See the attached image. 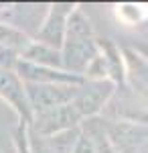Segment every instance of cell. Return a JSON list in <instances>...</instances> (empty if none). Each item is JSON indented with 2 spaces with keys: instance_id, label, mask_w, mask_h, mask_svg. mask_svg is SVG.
<instances>
[{
  "instance_id": "obj_1",
  "label": "cell",
  "mask_w": 148,
  "mask_h": 153,
  "mask_svg": "<svg viewBox=\"0 0 148 153\" xmlns=\"http://www.w3.org/2000/svg\"><path fill=\"white\" fill-rule=\"evenodd\" d=\"M97 53H100V45H97L93 25H91L89 16L77 4L67 19L65 41H63V47H61L63 70L83 78V71L87 68V63Z\"/></svg>"
},
{
  "instance_id": "obj_2",
  "label": "cell",
  "mask_w": 148,
  "mask_h": 153,
  "mask_svg": "<svg viewBox=\"0 0 148 153\" xmlns=\"http://www.w3.org/2000/svg\"><path fill=\"white\" fill-rule=\"evenodd\" d=\"M114 92H116V86L110 80H85L79 86V90H77L71 104L77 110L81 120H89V118L100 117L106 110V106L110 104Z\"/></svg>"
},
{
  "instance_id": "obj_3",
  "label": "cell",
  "mask_w": 148,
  "mask_h": 153,
  "mask_svg": "<svg viewBox=\"0 0 148 153\" xmlns=\"http://www.w3.org/2000/svg\"><path fill=\"white\" fill-rule=\"evenodd\" d=\"M24 88L33 117L71 104L79 90V86H71V84H24Z\"/></svg>"
},
{
  "instance_id": "obj_4",
  "label": "cell",
  "mask_w": 148,
  "mask_h": 153,
  "mask_svg": "<svg viewBox=\"0 0 148 153\" xmlns=\"http://www.w3.org/2000/svg\"><path fill=\"white\" fill-rule=\"evenodd\" d=\"M81 123L83 120L77 114V110L73 108V104H65L53 108V110H47V112H41V114H34L29 125V131L37 137L47 139V137H55L65 131L77 129L81 127Z\"/></svg>"
},
{
  "instance_id": "obj_5",
  "label": "cell",
  "mask_w": 148,
  "mask_h": 153,
  "mask_svg": "<svg viewBox=\"0 0 148 153\" xmlns=\"http://www.w3.org/2000/svg\"><path fill=\"white\" fill-rule=\"evenodd\" d=\"M75 6L77 4H71V2H55V4H49L45 19H43V23L39 25V29H37V33L33 35V39L61 51L63 41H65L67 19H69V14L73 12Z\"/></svg>"
},
{
  "instance_id": "obj_6",
  "label": "cell",
  "mask_w": 148,
  "mask_h": 153,
  "mask_svg": "<svg viewBox=\"0 0 148 153\" xmlns=\"http://www.w3.org/2000/svg\"><path fill=\"white\" fill-rule=\"evenodd\" d=\"M0 100L10 106V110L16 114L18 123L31 125L33 110L29 104V98H26V88L14 70L0 68Z\"/></svg>"
},
{
  "instance_id": "obj_7",
  "label": "cell",
  "mask_w": 148,
  "mask_h": 153,
  "mask_svg": "<svg viewBox=\"0 0 148 153\" xmlns=\"http://www.w3.org/2000/svg\"><path fill=\"white\" fill-rule=\"evenodd\" d=\"M108 137L114 145L116 153H138L148 139V127L126 123V120H106Z\"/></svg>"
},
{
  "instance_id": "obj_8",
  "label": "cell",
  "mask_w": 148,
  "mask_h": 153,
  "mask_svg": "<svg viewBox=\"0 0 148 153\" xmlns=\"http://www.w3.org/2000/svg\"><path fill=\"white\" fill-rule=\"evenodd\" d=\"M14 71L18 74V78L24 84H71V86H81L85 82L81 76L69 74L65 70H55V68H45V65H37L31 61L18 59Z\"/></svg>"
},
{
  "instance_id": "obj_9",
  "label": "cell",
  "mask_w": 148,
  "mask_h": 153,
  "mask_svg": "<svg viewBox=\"0 0 148 153\" xmlns=\"http://www.w3.org/2000/svg\"><path fill=\"white\" fill-rule=\"evenodd\" d=\"M126 65V86L148 104V59L134 47H122Z\"/></svg>"
},
{
  "instance_id": "obj_10",
  "label": "cell",
  "mask_w": 148,
  "mask_h": 153,
  "mask_svg": "<svg viewBox=\"0 0 148 153\" xmlns=\"http://www.w3.org/2000/svg\"><path fill=\"white\" fill-rule=\"evenodd\" d=\"M21 59L24 61H31L37 65H45V68H55V70H63V55L59 49H53L45 45V43H39V41H31L26 49L21 53Z\"/></svg>"
},
{
  "instance_id": "obj_11",
  "label": "cell",
  "mask_w": 148,
  "mask_h": 153,
  "mask_svg": "<svg viewBox=\"0 0 148 153\" xmlns=\"http://www.w3.org/2000/svg\"><path fill=\"white\" fill-rule=\"evenodd\" d=\"M31 41H33V37L29 33H24L21 27H16L12 23H0V47L10 49L21 57V53L26 49V45Z\"/></svg>"
},
{
  "instance_id": "obj_12",
  "label": "cell",
  "mask_w": 148,
  "mask_h": 153,
  "mask_svg": "<svg viewBox=\"0 0 148 153\" xmlns=\"http://www.w3.org/2000/svg\"><path fill=\"white\" fill-rule=\"evenodd\" d=\"M116 19L124 27H138L144 21V10L142 4H134V2H124V4H116L114 6Z\"/></svg>"
},
{
  "instance_id": "obj_13",
  "label": "cell",
  "mask_w": 148,
  "mask_h": 153,
  "mask_svg": "<svg viewBox=\"0 0 148 153\" xmlns=\"http://www.w3.org/2000/svg\"><path fill=\"white\" fill-rule=\"evenodd\" d=\"M83 80H110L108 61H106L102 51L87 63V68H85V71H83Z\"/></svg>"
},
{
  "instance_id": "obj_14",
  "label": "cell",
  "mask_w": 148,
  "mask_h": 153,
  "mask_svg": "<svg viewBox=\"0 0 148 153\" xmlns=\"http://www.w3.org/2000/svg\"><path fill=\"white\" fill-rule=\"evenodd\" d=\"M12 143H14V153H33L31 151V143H29V125L18 123L14 135H12Z\"/></svg>"
},
{
  "instance_id": "obj_15",
  "label": "cell",
  "mask_w": 148,
  "mask_h": 153,
  "mask_svg": "<svg viewBox=\"0 0 148 153\" xmlns=\"http://www.w3.org/2000/svg\"><path fill=\"white\" fill-rule=\"evenodd\" d=\"M71 153H95V145H93L91 137L83 129H81V133H79V137H77V141H75V145H73V151Z\"/></svg>"
},
{
  "instance_id": "obj_16",
  "label": "cell",
  "mask_w": 148,
  "mask_h": 153,
  "mask_svg": "<svg viewBox=\"0 0 148 153\" xmlns=\"http://www.w3.org/2000/svg\"><path fill=\"white\" fill-rule=\"evenodd\" d=\"M142 10H144V19H148V4H142Z\"/></svg>"
},
{
  "instance_id": "obj_17",
  "label": "cell",
  "mask_w": 148,
  "mask_h": 153,
  "mask_svg": "<svg viewBox=\"0 0 148 153\" xmlns=\"http://www.w3.org/2000/svg\"><path fill=\"white\" fill-rule=\"evenodd\" d=\"M0 153H4V151H2V149H0Z\"/></svg>"
}]
</instances>
